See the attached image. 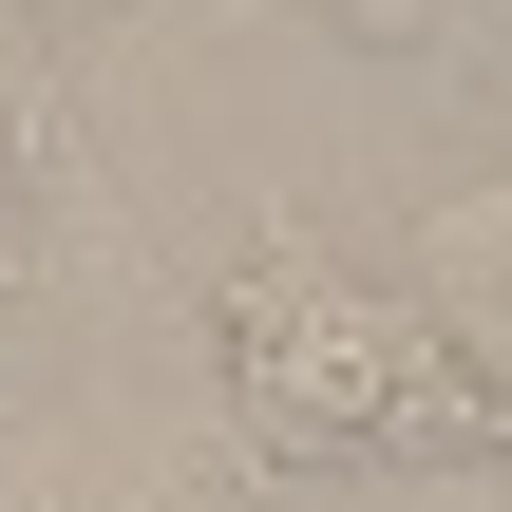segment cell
<instances>
[{"label":"cell","mask_w":512,"mask_h":512,"mask_svg":"<svg viewBox=\"0 0 512 512\" xmlns=\"http://www.w3.org/2000/svg\"><path fill=\"white\" fill-rule=\"evenodd\" d=\"M209 361H228V418L266 456H323V475H512V399L399 285H361L323 228H266L209 285Z\"/></svg>","instance_id":"6da1fadb"},{"label":"cell","mask_w":512,"mask_h":512,"mask_svg":"<svg viewBox=\"0 0 512 512\" xmlns=\"http://www.w3.org/2000/svg\"><path fill=\"white\" fill-rule=\"evenodd\" d=\"M399 304H418V323H437V342H456V361H475V380L512 399V171H494V190H456V209L418 228Z\"/></svg>","instance_id":"7a4b0ae2"},{"label":"cell","mask_w":512,"mask_h":512,"mask_svg":"<svg viewBox=\"0 0 512 512\" xmlns=\"http://www.w3.org/2000/svg\"><path fill=\"white\" fill-rule=\"evenodd\" d=\"M0 38H19V19H0Z\"/></svg>","instance_id":"3957f363"}]
</instances>
